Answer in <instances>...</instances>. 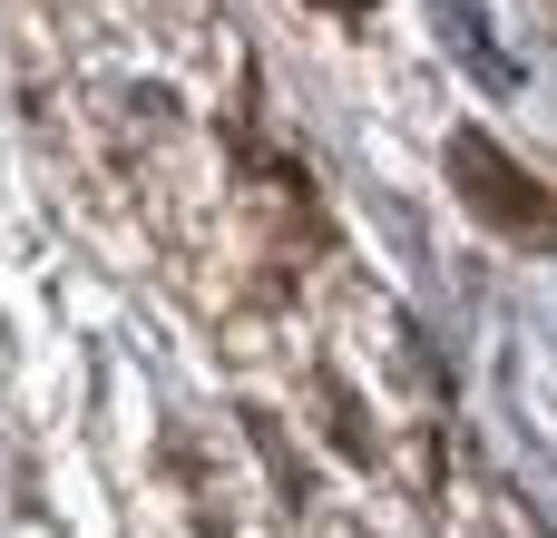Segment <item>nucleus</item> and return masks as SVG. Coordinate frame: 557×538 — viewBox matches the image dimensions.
Returning a JSON list of instances; mask_svg holds the SVG:
<instances>
[{
    "instance_id": "nucleus-1",
    "label": "nucleus",
    "mask_w": 557,
    "mask_h": 538,
    "mask_svg": "<svg viewBox=\"0 0 557 538\" xmlns=\"http://www.w3.org/2000/svg\"><path fill=\"white\" fill-rule=\"evenodd\" d=\"M450 176H460V196L499 225V235H519V245H557V196H539L490 137H450Z\"/></svg>"
},
{
    "instance_id": "nucleus-2",
    "label": "nucleus",
    "mask_w": 557,
    "mask_h": 538,
    "mask_svg": "<svg viewBox=\"0 0 557 538\" xmlns=\"http://www.w3.org/2000/svg\"><path fill=\"white\" fill-rule=\"evenodd\" d=\"M431 20L460 39V59H480V78H490V88H519V69L499 59V39H490V20H480V10H460V0H431Z\"/></svg>"
},
{
    "instance_id": "nucleus-3",
    "label": "nucleus",
    "mask_w": 557,
    "mask_h": 538,
    "mask_svg": "<svg viewBox=\"0 0 557 538\" xmlns=\"http://www.w3.org/2000/svg\"><path fill=\"white\" fill-rule=\"evenodd\" d=\"M333 10H352V0H333Z\"/></svg>"
}]
</instances>
